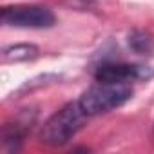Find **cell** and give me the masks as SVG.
I'll return each instance as SVG.
<instances>
[{
  "mask_svg": "<svg viewBox=\"0 0 154 154\" xmlns=\"http://www.w3.org/2000/svg\"><path fill=\"white\" fill-rule=\"evenodd\" d=\"M87 116L89 114L84 111L80 102L67 103L65 107H62L58 112H54L44 123L42 132H40L42 141L45 145H51V147H60V145L67 143L84 127Z\"/></svg>",
  "mask_w": 154,
  "mask_h": 154,
  "instance_id": "6da1fadb",
  "label": "cell"
},
{
  "mask_svg": "<svg viewBox=\"0 0 154 154\" xmlns=\"http://www.w3.org/2000/svg\"><path fill=\"white\" fill-rule=\"evenodd\" d=\"M131 96H132L131 84L98 82L96 85L87 89L78 102L89 116H96L122 107L125 102L131 100Z\"/></svg>",
  "mask_w": 154,
  "mask_h": 154,
  "instance_id": "7a4b0ae2",
  "label": "cell"
},
{
  "mask_svg": "<svg viewBox=\"0 0 154 154\" xmlns=\"http://www.w3.org/2000/svg\"><path fill=\"white\" fill-rule=\"evenodd\" d=\"M2 22L11 27H31L44 29L54 24V15L51 9L35 4H17L6 6L2 9Z\"/></svg>",
  "mask_w": 154,
  "mask_h": 154,
  "instance_id": "3957f363",
  "label": "cell"
},
{
  "mask_svg": "<svg viewBox=\"0 0 154 154\" xmlns=\"http://www.w3.org/2000/svg\"><path fill=\"white\" fill-rule=\"evenodd\" d=\"M141 67L132 63H120V62H107L96 67L94 78L96 82H109V84H129L141 76Z\"/></svg>",
  "mask_w": 154,
  "mask_h": 154,
  "instance_id": "277c9868",
  "label": "cell"
},
{
  "mask_svg": "<svg viewBox=\"0 0 154 154\" xmlns=\"http://www.w3.org/2000/svg\"><path fill=\"white\" fill-rule=\"evenodd\" d=\"M35 56H38V47L33 44H17V45L4 49V53H2L4 62H24V60H31Z\"/></svg>",
  "mask_w": 154,
  "mask_h": 154,
  "instance_id": "5b68a950",
  "label": "cell"
},
{
  "mask_svg": "<svg viewBox=\"0 0 154 154\" xmlns=\"http://www.w3.org/2000/svg\"><path fill=\"white\" fill-rule=\"evenodd\" d=\"M129 45L132 47V51H136L138 54H150L154 49V40L152 36H149L147 33L136 31L129 36Z\"/></svg>",
  "mask_w": 154,
  "mask_h": 154,
  "instance_id": "8992f818",
  "label": "cell"
}]
</instances>
